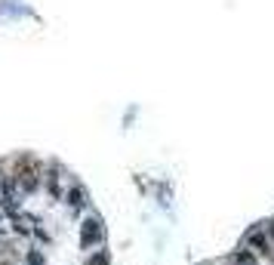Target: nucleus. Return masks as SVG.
Here are the masks:
<instances>
[{
  "mask_svg": "<svg viewBox=\"0 0 274 265\" xmlns=\"http://www.w3.org/2000/svg\"><path fill=\"white\" fill-rule=\"evenodd\" d=\"M68 204L74 207V210H80V207L86 204V201H83V191H80V188H71V191H68Z\"/></svg>",
  "mask_w": 274,
  "mask_h": 265,
  "instance_id": "nucleus-4",
  "label": "nucleus"
},
{
  "mask_svg": "<svg viewBox=\"0 0 274 265\" xmlns=\"http://www.w3.org/2000/svg\"><path fill=\"white\" fill-rule=\"evenodd\" d=\"M247 250H256V253H265V256H271L274 253V247H271V238L262 232V225H256L253 232L247 235Z\"/></svg>",
  "mask_w": 274,
  "mask_h": 265,
  "instance_id": "nucleus-1",
  "label": "nucleus"
},
{
  "mask_svg": "<svg viewBox=\"0 0 274 265\" xmlns=\"http://www.w3.org/2000/svg\"><path fill=\"white\" fill-rule=\"evenodd\" d=\"M268 238H271V247H274V222H268Z\"/></svg>",
  "mask_w": 274,
  "mask_h": 265,
  "instance_id": "nucleus-7",
  "label": "nucleus"
},
{
  "mask_svg": "<svg viewBox=\"0 0 274 265\" xmlns=\"http://www.w3.org/2000/svg\"><path fill=\"white\" fill-rule=\"evenodd\" d=\"M102 241V222L99 219H86L83 222V232H80V244L83 247H93Z\"/></svg>",
  "mask_w": 274,
  "mask_h": 265,
  "instance_id": "nucleus-2",
  "label": "nucleus"
},
{
  "mask_svg": "<svg viewBox=\"0 0 274 265\" xmlns=\"http://www.w3.org/2000/svg\"><path fill=\"white\" fill-rule=\"evenodd\" d=\"M228 265H259V262H256V256L250 250H237L228 256Z\"/></svg>",
  "mask_w": 274,
  "mask_h": 265,
  "instance_id": "nucleus-3",
  "label": "nucleus"
},
{
  "mask_svg": "<svg viewBox=\"0 0 274 265\" xmlns=\"http://www.w3.org/2000/svg\"><path fill=\"white\" fill-rule=\"evenodd\" d=\"M28 259H31V265H43V256H40V253H31Z\"/></svg>",
  "mask_w": 274,
  "mask_h": 265,
  "instance_id": "nucleus-6",
  "label": "nucleus"
},
{
  "mask_svg": "<svg viewBox=\"0 0 274 265\" xmlns=\"http://www.w3.org/2000/svg\"><path fill=\"white\" fill-rule=\"evenodd\" d=\"M86 265H108V253H105V250H99V253H96L93 259L86 262Z\"/></svg>",
  "mask_w": 274,
  "mask_h": 265,
  "instance_id": "nucleus-5",
  "label": "nucleus"
}]
</instances>
